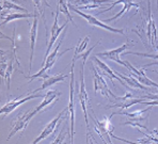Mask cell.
<instances>
[{
    "label": "cell",
    "mask_w": 158,
    "mask_h": 144,
    "mask_svg": "<svg viewBox=\"0 0 158 144\" xmlns=\"http://www.w3.org/2000/svg\"><path fill=\"white\" fill-rule=\"evenodd\" d=\"M42 2H44V3H45L46 6H48L50 8V6L48 4L47 0H33L34 6H35V11H39V12H40V14H41V16H42V18H43L44 25L46 26L45 18H44V9H43V6H42Z\"/></svg>",
    "instance_id": "29"
},
{
    "label": "cell",
    "mask_w": 158,
    "mask_h": 144,
    "mask_svg": "<svg viewBox=\"0 0 158 144\" xmlns=\"http://www.w3.org/2000/svg\"><path fill=\"white\" fill-rule=\"evenodd\" d=\"M125 66L129 69L131 75L134 76L139 82H141L142 84L146 85V87H150V88L154 87V88H156V89H158V83L154 82L152 79H150L145 75L144 67H138V68H137V67H135L134 65H131L128 61H125Z\"/></svg>",
    "instance_id": "14"
},
{
    "label": "cell",
    "mask_w": 158,
    "mask_h": 144,
    "mask_svg": "<svg viewBox=\"0 0 158 144\" xmlns=\"http://www.w3.org/2000/svg\"><path fill=\"white\" fill-rule=\"evenodd\" d=\"M148 20H146V29H145V35L148 36V42H150L151 46L155 49L158 39V32H157V27L155 24L154 19H153V14L152 10H151V4L148 1Z\"/></svg>",
    "instance_id": "16"
},
{
    "label": "cell",
    "mask_w": 158,
    "mask_h": 144,
    "mask_svg": "<svg viewBox=\"0 0 158 144\" xmlns=\"http://www.w3.org/2000/svg\"><path fill=\"white\" fill-rule=\"evenodd\" d=\"M39 97H44V95L31 93V94H28V95H20V96H18V97H15L12 101H9L4 106H2L1 110H0V113H1L2 117L8 115V114H10L11 112H13L17 107L25 104L26 101H31V99H34V98H39Z\"/></svg>",
    "instance_id": "9"
},
{
    "label": "cell",
    "mask_w": 158,
    "mask_h": 144,
    "mask_svg": "<svg viewBox=\"0 0 158 144\" xmlns=\"http://www.w3.org/2000/svg\"><path fill=\"white\" fill-rule=\"evenodd\" d=\"M65 39V33H62V36L61 39H60L59 43H58L57 47L53 49V51H52L48 55V57L46 58L45 62H43V64H42V68L41 71L38 72L36 74H34L33 76H27L26 78H29V83L31 82V81H33L34 79L36 78H42L45 74H47V72L50 71V68L55 65V63L58 61V59H59L60 57H62V56L64 55L65 52L69 51V50H72L73 48H66L65 50H63V51H60V47H61L62 45V42H63V39Z\"/></svg>",
    "instance_id": "1"
},
{
    "label": "cell",
    "mask_w": 158,
    "mask_h": 144,
    "mask_svg": "<svg viewBox=\"0 0 158 144\" xmlns=\"http://www.w3.org/2000/svg\"><path fill=\"white\" fill-rule=\"evenodd\" d=\"M61 96V92L57 91V90H50L48 91L46 94H44V99L40 105L36 107V111L41 112L42 110H44L45 108H47L48 106H50L52 104H53V101H57L59 97Z\"/></svg>",
    "instance_id": "21"
},
{
    "label": "cell",
    "mask_w": 158,
    "mask_h": 144,
    "mask_svg": "<svg viewBox=\"0 0 158 144\" xmlns=\"http://www.w3.org/2000/svg\"><path fill=\"white\" fill-rule=\"evenodd\" d=\"M9 1H12V2H14V3H19L22 0H9Z\"/></svg>",
    "instance_id": "31"
},
{
    "label": "cell",
    "mask_w": 158,
    "mask_h": 144,
    "mask_svg": "<svg viewBox=\"0 0 158 144\" xmlns=\"http://www.w3.org/2000/svg\"><path fill=\"white\" fill-rule=\"evenodd\" d=\"M66 77H67L66 74H59V75H55V76H49V75H47V74H45V75L42 77V79H43V84H42V87L34 90V91H32L31 93L44 91V90H46L47 88L52 87L53 84H56V83L64 81L66 79Z\"/></svg>",
    "instance_id": "20"
},
{
    "label": "cell",
    "mask_w": 158,
    "mask_h": 144,
    "mask_svg": "<svg viewBox=\"0 0 158 144\" xmlns=\"http://www.w3.org/2000/svg\"><path fill=\"white\" fill-rule=\"evenodd\" d=\"M118 3H123L124 4V6H123V9L120 11L118 14H115L113 17H111V18H107V19L105 20V23H109V22H113V20H115V19H118V18H120L121 16L123 15L124 13H126V12H128L129 10H131V8H136V9H139L140 8V4L139 3H136V2L134 1V0H115V1H113L112 2V4H111V6L110 8H108V9H104L103 11H101V12H98L97 13V15H99V14H103V13H105L107 12V11H110V10H112L113 8H114L117 4Z\"/></svg>",
    "instance_id": "13"
},
{
    "label": "cell",
    "mask_w": 158,
    "mask_h": 144,
    "mask_svg": "<svg viewBox=\"0 0 158 144\" xmlns=\"http://www.w3.org/2000/svg\"><path fill=\"white\" fill-rule=\"evenodd\" d=\"M152 110V106H148V108L144 110H137L134 112H127V111H120V112H112L111 115H115V114H120V115H126L128 117V120L126 122L122 123L121 125H128L131 127H138V128H143L146 131L148 130V128L146 127V125H142L143 122L148 123V117H150V111Z\"/></svg>",
    "instance_id": "2"
},
{
    "label": "cell",
    "mask_w": 158,
    "mask_h": 144,
    "mask_svg": "<svg viewBox=\"0 0 158 144\" xmlns=\"http://www.w3.org/2000/svg\"><path fill=\"white\" fill-rule=\"evenodd\" d=\"M87 60L82 59V64H81L80 69V90H79L78 98L79 103L82 108V112L85 114V125H87V142H89V137H90V126H89V117H88V107L90 106L89 104V96H88L87 90H85V65Z\"/></svg>",
    "instance_id": "3"
},
{
    "label": "cell",
    "mask_w": 158,
    "mask_h": 144,
    "mask_svg": "<svg viewBox=\"0 0 158 144\" xmlns=\"http://www.w3.org/2000/svg\"><path fill=\"white\" fill-rule=\"evenodd\" d=\"M66 110H67V107L65 109H63V110L61 111V112L59 113V114L57 115L53 120L50 123H48L47 125L45 126V128L43 129V131H42V134H40V136L38 137V138L35 139V140L33 141V144H36V143H39L40 141H42V140H44V139H46L47 137H49L50 134H52L53 132L56 131V129H57V126H59V124L62 122V118H63L64 117V114H65V112H66Z\"/></svg>",
    "instance_id": "15"
},
{
    "label": "cell",
    "mask_w": 158,
    "mask_h": 144,
    "mask_svg": "<svg viewBox=\"0 0 158 144\" xmlns=\"http://www.w3.org/2000/svg\"><path fill=\"white\" fill-rule=\"evenodd\" d=\"M1 9L2 10H4V9H6V10H16L24 13H28L27 9L17 6V4H15L12 1H9V0H1Z\"/></svg>",
    "instance_id": "26"
},
{
    "label": "cell",
    "mask_w": 158,
    "mask_h": 144,
    "mask_svg": "<svg viewBox=\"0 0 158 144\" xmlns=\"http://www.w3.org/2000/svg\"><path fill=\"white\" fill-rule=\"evenodd\" d=\"M135 46V42H131L129 39H127V42L125 44H123L122 46L118 48H114V49H111V50H107V51H103V52H99L96 55V57H104L108 60H111V61H114L117 63L121 64V65L125 66V61H122L121 60V53H124L126 51L128 48L134 47Z\"/></svg>",
    "instance_id": "11"
},
{
    "label": "cell",
    "mask_w": 158,
    "mask_h": 144,
    "mask_svg": "<svg viewBox=\"0 0 158 144\" xmlns=\"http://www.w3.org/2000/svg\"><path fill=\"white\" fill-rule=\"evenodd\" d=\"M92 72H93V77H94V91L95 93H101L102 95L108 98V101H111L112 97L114 96L112 92L109 90L108 84H107L106 80L104 79V76L101 73H98L96 66L94 64H92Z\"/></svg>",
    "instance_id": "10"
},
{
    "label": "cell",
    "mask_w": 158,
    "mask_h": 144,
    "mask_svg": "<svg viewBox=\"0 0 158 144\" xmlns=\"http://www.w3.org/2000/svg\"><path fill=\"white\" fill-rule=\"evenodd\" d=\"M90 41V35H87L83 39H79V43L78 45L75 47V51H74V57H76V56L80 55V53H82L83 51H85V47H87L88 43H89Z\"/></svg>",
    "instance_id": "27"
},
{
    "label": "cell",
    "mask_w": 158,
    "mask_h": 144,
    "mask_svg": "<svg viewBox=\"0 0 158 144\" xmlns=\"http://www.w3.org/2000/svg\"><path fill=\"white\" fill-rule=\"evenodd\" d=\"M59 11H57V14L55 15V22H53L52 24V31H50V39H49V44H47V49H46V52H45V56H44V60L43 62H45L46 58L48 57V55L50 53V50L52 49L53 47V44L56 43V41H57V39L59 38V35L61 34V32L63 31L64 29L67 27V24H69V20L66 19L65 23H64L62 26L59 27V25H58V22H59Z\"/></svg>",
    "instance_id": "12"
},
{
    "label": "cell",
    "mask_w": 158,
    "mask_h": 144,
    "mask_svg": "<svg viewBox=\"0 0 158 144\" xmlns=\"http://www.w3.org/2000/svg\"><path fill=\"white\" fill-rule=\"evenodd\" d=\"M115 73H117V75L118 77H121L125 81V83H127V85H131L134 89H140V90H143V91H150V87H146V85L142 84L141 82H139V81L132 75H131V74H129V76H126V75H124V74L118 73V72H115Z\"/></svg>",
    "instance_id": "22"
},
{
    "label": "cell",
    "mask_w": 158,
    "mask_h": 144,
    "mask_svg": "<svg viewBox=\"0 0 158 144\" xmlns=\"http://www.w3.org/2000/svg\"><path fill=\"white\" fill-rule=\"evenodd\" d=\"M39 112L36 111V109H33V110H28L24 113H19V114L17 115V117L15 118V122L13 123L12 129H11V132L8 137V140H10L14 134H17L18 131L24 132L25 129L27 128L29 122L34 117V115H36Z\"/></svg>",
    "instance_id": "7"
},
{
    "label": "cell",
    "mask_w": 158,
    "mask_h": 144,
    "mask_svg": "<svg viewBox=\"0 0 158 144\" xmlns=\"http://www.w3.org/2000/svg\"><path fill=\"white\" fill-rule=\"evenodd\" d=\"M145 101V98L143 97H136L134 96V94L131 92H128L127 94H125L124 96H113L111 101H109V103H111V105L107 106L106 108H115L118 107L122 110H126L129 107L136 105V104H143Z\"/></svg>",
    "instance_id": "5"
},
{
    "label": "cell",
    "mask_w": 158,
    "mask_h": 144,
    "mask_svg": "<svg viewBox=\"0 0 158 144\" xmlns=\"http://www.w3.org/2000/svg\"><path fill=\"white\" fill-rule=\"evenodd\" d=\"M115 0H69V3L74 6L77 9L81 10H93L96 8H102V4L106 3V2H113Z\"/></svg>",
    "instance_id": "18"
},
{
    "label": "cell",
    "mask_w": 158,
    "mask_h": 144,
    "mask_svg": "<svg viewBox=\"0 0 158 144\" xmlns=\"http://www.w3.org/2000/svg\"><path fill=\"white\" fill-rule=\"evenodd\" d=\"M156 2H157V9H158V0H156Z\"/></svg>",
    "instance_id": "32"
},
{
    "label": "cell",
    "mask_w": 158,
    "mask_h": 144,
    "mask_svg": "<svg viewBox=\"0 0 158 144\" xmlns=\"http://www.w3.org/2000/svg\"><path fill=\"white\" fill-rule=\"evenodd\" d=\"M64 134H66L65 127H63V128H62V130L60 131V134H58V137L52 141V143H53V144H56V143H63L64 142V139H65V136H64Z\"/></svg>",
    "instance_id": "30"
},
{
    "label": "cell",
    "mask_w": 158,
    "mask_h": 144,
    "mask_svg": "<svg viewBox=\"0 0 158 144\" xmlns=\"http://www.w3.org/2000/svg\"><path fill=\"white\" fill-rule=\"evenodd\" d=\"M155 49L158 51V46L156 45ZM124 55H135V56H139V57H144V58H150V59L153 60H157L155 62H152V63H148L144 65L143 67H148V66H153V65H158V53H142V52H136V51H125Z\"/></svg>",
    "instance_id": "25"
},
{
    "label": "cell",
    "mask_w": 158,
    "mask_h": 144,
    "mask_svg": "<svg viewBox=\"0 0 158 144\" xmlns=\"http://www.w3.org/2000/svg\"><path fill=\"white\" fill-rule=\"evenodd\" d=\"M34 16V13L31 14V13H10V14H6V17L2 18V22H1V26L3 27L6 24L10 22H13V20H16V19H23V18H30V17H33Z\"/></svg>",
    "instance_id": "23"
},
{
    "label": "cell",
    "mask_w": 158,
    "mask_h": 144,
    "mask_svg": "<svg viewBox=\"0 0 158 144\" xmlns=\"http://www.w3.org/2000/svg\"><path fill=\"white\" fill-rule=\"evenodd\" d=\"M58 11H59L60 13H63L64 15H66L67 19H69V22H72V24H73L76 28H78L77 26H76L75 22H74L73 16H72L71 13H69V0H58Z\"/></svg>",
    "instance_id": "24"
},
{
    "label": "cell",
    "mask_w": 158,
    "mask_h": 144,
    "mask_svg": "<svg viewBox=\"0 0 158 144\" xmlns=\"http://www.w3.org/2000/svg\"><path fill=\"white\" fill-rule=\"evenodd\" d=\"M92 60H93V62H95V63L97 64L96 68H97V71H98V73H101L104 77H108L109 80H110L111 83H112V85H114V82H113V81H114V79H117L118 82H121V84L124 85V87H126V84H125V81L123 80L121 77H118V76L117 75V73H114V72H113L110 67L107 65L106 63H104L102 60H98V58H97L96 56H95V57H93Z\"/></svg>",
    "instance_id": "17"
},
{
    "label": "cell",
    "mask_w": 158,
    "mask_h": 144,
    "mask_svg": "<svg viewBox=\"0 0 158 144\" xmlns=\"http://www.w3.org/2000/svg\"><path fill=\"white\" fill-rule=\"evenodd\" d=\"M74 66L75 62L72 61L71 65V82H69V101L65 112V117L69 120V142H74V134H75V103H74Z\"/></svg>",
    "instance_id": "4"
},
{
    "label": "cell",
    "mask_w": 158,
    "mask_h": 144,
    "mask_svg": "<svg viewBox=\"0 0 158 144\" xmlns=\"http://www.w3.org/2000/svg\"><path fill=\"white\" fill-rule=\"evenodd\" d=\"M14 58L13 59L10 60L8 64V68H6V88L8 90H10V84H11V77H12V73L14 71Z\"/></svg>",
    "instance_id": "28"
},
{
    "label": "cell",
    "mask_w": 158,
    "mask_h": 144,
    "mask_svg": "<svg viewBox=\"0 0 158 144\" xmlns=\"http://www.w3.org/2000/svg\"><path fill=\"white\" fill-rule=\"evenodd\" d=\"M38 14L36 11L34 12L33 22L30 27V59H29V71L32 69V60H33V53H34V47H35L36 39H38Z\"/></svg>",
    "instance_id": "19"
},
{
    "label": "cell",
    "mask_w": 158,
    "mask_h": 144,
    "mask_svg": "<svg viewBox=\"0 0 158 144\" xmlns=\"http://www.w3.org/2000/svg\"><path fill=\"white\" fill-rule=\"evenodd\" d=\"M69 11H72V12H75L76 14H78L79 16H81L82 18H85V19L87 20V22L89 23L91 26L99 27V28H102V29L107 30V31H109V32H112V33H118V34H122V35H125L124 29H117V28L108 26V25H106L104 22L97 19L95 16L90 15V14H85V13L81 12V11H79L77 8H75L74 6H72L71 3H69Z\"/></svg>",
    "instance_id": "6"
},
{
    "label": "cell",
    "mask_w": 158,
    "mask_h": 144,
    "mask_svg": "<svg viewBox=\"0 0 158 144\" xmlns=\"http://www.w3.org/2000/svg\"><path fill=\"white\" fill-rule=\"evenodd\" d=\"M92 114H93V117H93V121H94V123H95V130H96V132L99 134V137L103 139V141L105 143H107V141L105 140V137L108 138V143H112V141H111V139H110V137L113 134L112 130L114 129V126L111 124L112 115H110L109 117H104V120L99 121L95 117L94 112H92Z\"/></svg>",
    "instance_id": "8"
}]
</instances>
